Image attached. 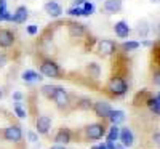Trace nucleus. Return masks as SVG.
Masks as SVG:
<instances>
[{"label": "nucleus", "mask_w": 160, "mask_h": 149, "mask_svg": "<svg viewBox=\"0 0 160 149\" xmlns=\"http://www.w3.org/2000/svg\"><path fill=\"white\" fill-rule=\"evenodd\" d=\"M5 61H7V58H5L3 55H0V66H3V64H5Z\"/></svg>", "instance_id": "obj_36"}, {"label": "nucleus", "mask_w": 160, "mask_h": 149, "mask_svg": "<svg viewBox=\"0 0 160 149\" xmlns=\"http://www.w3.org/2000/svg\"><path fill=\"white\" fill-rule=\"evenodd\" d=\"M55 91H56V87L55 85H43L42 87V95L50 100H53V96H55Z\"/></svg>", "instance_id": "obj_22"}, {"label": "nucleus", "mask_w": 160, "mask_h": 149, "mask_svg": "<svg viewBox=\"0 0 160 149\" xmlns=\"http://www.w3.org/2000/svg\"><path fill=\"white\" fill-rule=\"evenodd\" d=\"M51 149H66L64 146H61V144H56V146H53Z\"/></svg>", "instance_id": "obj_37"}, {"label": "nucleus", "mask_w": 160, "mask_h": 149, "mask_svg": "<svg viewBox=\"0 0 160 149\" xmlns=\"http://www.w3.org/2000/svg\"><path fill=\"white\" fill-rule=\"evenodd\" d=\"M68 15L69 16H83V10H82V7H71L69 10H68Z\"/></svg>", "instance_id": "obj_26"}, {"label": "nucleus", "mask_w": 160, "mask_h": 149, "mask_svg": "<svg viewBox=\"0 0 160 149\" xmlns=\"http://www.w3.org/2000/svg\"><path fill=\"white\" fill-rule=\"evenodd\" d=\"M87 0H74V7H82Z\"/></svg>", "instance_id": "obj_32"}, {"label": "nucleus", "mask_w": 160, "mask_h": 149, "mask_svg": "<svg viewBox=\"0 0 160 149\" xmlns=\"http://www.w3.org/2000/svg\"><path fill=\"white\" fill-rule=\"evenodd\" d=\"M118 136H120V128H118V125H112L111 130H109V133H108V141H117Z\"/></svg>", "instance_id": "obj_21"}, {"label": "nucleus", "mask_w": 160, "mask_h": 149, "mask_svg": "<svg viewBox=\"0 0 160 149\" xmlns=\"http://www.w3.org/2000/svg\"><path fill=\"white\" fill-rule=\"evenodd\" d=\"M98 51H99V55H102V56H111V55H114V53L117 51V44L114 42V40H111V39H102V40H99V44H98Z\"/></svg>", "instance_id": "obj_4"}, {"label": "nucleus", "mask_w": 160, "mask_h": 149, "mask_svg": "<svg viewBox=\"0 0 160 149\" xmlns=\"http://www.w3.org/2000/svg\"><path fill=\"white\" fill-rule=\"evenodd\" d=\"M104 11L108 13H118L120 10H122V0H106L104 5H102Z\"/></svg>", "instance_id": "obj_15"}, {"label": "nucleus", "mask_w": 160, "mask_h": 149, "mask_svg": "<svg viewBox=\"0 0 160 149\" xmlns=\"http://www.w3.org/2000/svg\"><path fill=\"white\" fill-rule=\"evenodd\" d=\"M78 107H82V109H90V107H91V101L90 100H82L78 103Z\"/></svg>", "instance_id": "obj_29"}, {"label": "nucleus", "mask_w": 160, "mask_h": 149, "mask_svg": "<svg viewBox=\"0 0 160 149\" xmlns=\"http://www.w3.org/2000/svg\"><path fill=\"white\" fill-rule=\"evenodd\" d=\"M114 32H115V35H117L118 39H125V37L130 35L131 29H130V26H128L125 21H118V23L114 24Z\"/></svg>", "instance_id": "obj_12"}, {"label": "nucleus", "mask_w": 160, "mask_h": 149, "mask_svg": "<svg viewBox=\"0 0 160 149\" xmlns=\"http://www.w3.org/2000/svg\"><path fill=\"white\" fill-rule=\"evenodd\" d=\"M93 149H108V146H106V144H96V146H93Z\"/></svg>", "instance_id": "obj_33"}, {"label": "nucleus", "mask_w": 160, "mask_h": 149, "mask_svg": "<svg viewBox=\"0 0 160 149\" xmlns=\"http://www.w3.org/2000/svg\"><path fill=\"white\" fill-rule=\"evenodd\" d=\"M108 90H109L111 95H114V96H122V95L127 93L128 85H127L123 77L115 75V77H112L109 82H108Z\"/></svg>", "instance_id": "obj_1"}, {"label": "nucleus", "mask_w": 160, "mask_h": 149, "mask_svg": "<svg viewBox=\"0 0 160 149\" xmlns=\"http://www.w3.org/2000/svg\"><path fill=\"white\" fill-rule=\"evenodd\" d=\"M3 96V93H2V90H0V98H2Z\"/></svg>", "instance_id": "obj_39"}, {"label": "nucleus", "mask_w": 160, "mask_h": 149, "mask_svg": "<svg viewBox=\"0 0 160 149\" xmlns=\"http://www.w3.org/2000/svg\"><path fill=\"white\" fill-rule=\"evenodd\" d=\"M28 138H29V141L35 143V141H37V135H35V133H32V131H28Z\"/></svg>", "instance_id": "obj_31"}, {"label": "nucleus", "mask_w": 160, "mask_h": 149, "mask_svg": "<svg viewBox=\"0 0 160 149\" xmlns=\"http://www.w3.org/2000/svg\"><path fill=\"white\" fill-rule=\"evenodd\" d=\"M40 79H42V77H40L38 72H35V71H24L22 72V80H24V82H28V84L38 82Z\"/></svg>", "instance_id": "obj_18"}, {"label": "nucleus", "mask_w": 160, "mask_h": 149, "mask_svg": "<svg viewBox=\"0 0 160 149\" xmlns=\"http://www.w3.org/2000/svg\"><path fill=\"white\" fill-rule=\"evenodd\" d=\"M68 28H69V35L74 37V39H80V37H83L87 34L85 26L80 24V23H71Z\"/></svg>", "instance_id": "obj_13"}, {"label": "nucleus", "mask_w": 160, "mask_h": 149, "mask_svg": "<svg viewBox=\"0 0 160 149\" xmlns=\"http://www.w3.org/2000/svg\"><path fill=\"white\" fill-rule=\"evenodd\" d=\"M13 98H15V100H16V101H19V100H21V98H22V95H21V93H19V91H16V93H15V95H13Z\"/></svg>", "instance_id": "obj_34"}, {"label": "nucleus", "mask_w": 160, "mask_h": 149, "mask_svg": "<svg viewBox=\"0 0 160 149\" xmlns=\"http://www.w3.org/2000/svg\"><path fill=\"white\" fill-rule=\"evenodd\" d=\"M15 112H16V114H18V117H21V119H24V117H26V111L21 107L19 101H18V103H15Z\"/></svg>", "instance_id": "obj_28"}, {"label": "nucleus", "mask_w": 160, "mask_h": 149, "mask_svg": "<svg viewBox=\"0 0 160 149\" xmlns=\"http://www.w3.org/2000/svg\"><path fill=\"white\" fill-rule=\"evenodd\" d=\"M118 140L123 143L125 147H131L133 143H135V135H133L131 128H128V127L120 128V136H118Z\"/></svg>", "instance_id": "obj_9"}, {"label": "nucleus", "mask_w": 160, "mask_h": 149, "mask_svg": "<svg viewBox=\"0 0 160 149\" xmlns=\"http://www.w3.org/2000/svg\"><path fill=\"white\" fill-rule=\"evenodd\" d=\"M158 84H160V82H158Z\"/></svg>", "instance_id": "obj_41"}, {"label": "nucleus", "mask_w": 160, "mask_h": 149, "mask_svg": "<svg viewBox=\"0 0 160 149\" xmlns=\"http://www.w3.org/2000/svg\"><path fill=\"white\" fill-rule=\"evenodd\" d=\"M35 127H37V133L40 135H47L50 127H51V119L50 116H40L35 122Z\"/></svg>", "instance_id": "obj_10"}, {"label": "nucleus", "mask_w": 160, "mask_h": 149, "mask_svg": "<svg viewBox=\"0 0 160 149\" xmlns=\"http://www.w3.org/2000/svg\"><path fill=\"white\" fill-rule=\"evenodd\" d=\"M85 135L88 140H99L106 135V127L102 124H90L85 128Z\"/></svg>", "instance_id": "obj_3"}, {"label": "nucleus", "mask_w": 160, "mask_h": 149, "mask_svg": "<svg viewBox=\"0 0 160 149\" xmlns=\"http://www.w3.org/2000/svg\"><path fill=\"white\" fill-rule=\"evenodd\" d=\"M15 44V34L8 29H0V48H10Z\"/></svg>", "instance_id": "obj_8"}, {"label": "nucleus", "mask_w": 160, "mask_h": 149, "mask_svg": "<svg viewBox=\"0 0 160 149\" xmlns=\"http://www.w3.org/2000/svg\"><path fill=\"white\" fill-rule=\"evenodd\" d=\"M28 16H29L28 8H26V7H18V8H16V11L13 13L11 21H13V23H16V24H21V23H26Z\"/></svg>", "instance_id": "obj_14"}, {"label": "nucleus", "mask_w": 160, "mask_h": 149, "mask_svg": "<svg viewBox=\"0 0 160 149\" xmlns=\"http://www.w3.org/2000/svg\"><path fill=\"white\" fill-rule=\"evenodd\" d=\"M148 106H149V109H151L154 114H160V93L157 95L155 98H149Z\"/></svg>", "instance_id": "obj_19"}, {"label": "nucleus", "mask_w": 160, "mask_h": 149, "mask_svg": "<svg viewBox=\"0 0 160 149\" xmlns=\"http://www.w3.org/2000/svg\"><path fill=\"white\" fill-rule=\"evenodd\" d=\"M154 140H155V143L160 146V133H155V135H154Z\"/></svg>", "instance_id": "obj_35"}, {"label": "nucleus", "mask_w": 160, "mask_h": 149, "mask_svg": "<svg viewBox=\"0 0 160 149\" xmlns=\"http://www.w3.org/2000/svg\"><path fill=\"white\" fill-rule=\"evenodd\" d=\"M149 2H152V3H160V0H149Z\"/></svg>", "instance_id": "obj_38"}, {"label": "nucleus", "mask_w": 160, "mask_h": 149, "mask_svg": "<svg viewBox=\"0 0 160 149\" xmlns=\"http://www.w3.org/2000/svg\"><path fill=\"white\" fill-rule=\"evenodd\" d=\"M139 42H136V40H128V42H125L122 47H123V50L125 51H133V50H138L139 48Z\"/></svg>", "instance_id": "obj_23"}, {"label": "nucleus", "mask_w": 160, "mask_h": 149, "mask_svg": "<svg viewBox=\"0 0 160 149\" xmlns=\"http://www.w3.org/2000/svg\"><path fill=\"white\" fill-rule=\"evenodd\" d=\"M87 71H88L90 77L98 79V77H99V74H101V67H99L96 63H91V64H88V66H87Z\"/></svg>", "instance_id": "obj_20"}, {"label": "nucleus", "mask_w": 160, "mask_h": 149, "mask_svg": "<svg viewBox=\"0 0 160 149\" xmlns=\"http://www.w3.org/2000/svg\"><path fill=\"white\" fill-rule=\"evenodd\" d=\"M106 146H108V149H122L120 146L115 144V141H108V143H106Z\"/></svg>", "instance_id": "obj_30"}, {"label": "nucleus", "mask_w": 160, "mask_h": 149, "mask_svg": "<svg viewBox=\"0 0 160 149\" xmlns=\"http://www.w3.org/2000/svg\"><path fill=\"white\" fill-rule=\"evenodd\" d=\"M53 101L56 103V106L59 109H66L69 106V95L62 87H56V91H55V96H53Z\"/></svg>", "instance_id": "obj_6"}, {"label": "nucleus", "mask_w": 160, "mask_h": 149, "mask_svg": "<svg viewBox=\"0 0 160 149\" xmlns=\"http://www.w3.org/2000/svg\"><path fill=\"white\" fill-rule=\"evenodd\" d=\"M93 111H95V114L98 117H102V119H108L111 111H112V107L109 103H106V101H96L95 104H93Z\"/></svg>", "instance_id": "obj_7"}, {"label": "nucleus", "mask_w": 160, "mask_h": 149, "mask_svg": "<svg viewBox=\"0 0 160 149\" xmlns=\"http://www.w3.org/2000/svg\"><path fill=\"white\" fill-rule=\"evenodd\" d=\"M26 31H28L29 35H37V34H38V26L29 24V26H26Z\"/></svg>", "instance_id": "obj_27"}, {"label": "nucleus", "mask_w": 160, "mask_h": 149, "mask_svg": "<svg viewBox=\"0 0 160 149\" xmlns=\"http://www.w3.org/2000/svg\"><path fill=\"white\" fill-rule=\"evenodd\" d=\"M3 138L11 143H19L22 138V130L19 125H10L3 130Z\"/></svg>", "instance_id": "obj_5"}, {"label": "nucleus", "mask_w": 160, "mask_h": 149, "mask_svg": "<svg viewBox=\"0 0 160 149\" xmlns=\"http://www.w3.org/2000/svg\"><path fill=\"white\" fill-rule=\"evenodd\" d=\"M111 122H112V125H118L120 122H123L125 120V112L123 111H111V114H109V117H108Z\"/></svg>", "instance_id": "obj_17"}, {"label": "nucleus", "mask_w": 160, "mask_h": 149, "mask_svg": "<svg viewBox=\"0 0 160 149\" xmlns=\"http://www.w3.org/2000/svg\"><path fill=\"white\" fill-rule=\"evenodd\" d=\"M82 10H83V16H90V15H93V13H95V5L87 0V2L82 5Z\"/></svg>", "instance_id": "obj_24"}, {"label": "nucleus", "mask_w": 160, "mask_h": 149, "mask_svg": "<svg viewBox=\"0 0 160 149\" xmlns=\"http://www.w3.org/2000/svg\"><path fill=\"white\" fill-rule=\"evenodd\" d=\"M43 8H45V11L48 13L51 18H58V16L62 15V7H61L58 2H55V0H50V2H47Z\"/></svg>", "instance_id": "obj_11"}, {"label": "nucleus", "mask_w": 160, "mask_h": 149, "mask_svg": "<svg viewBox=\"0 0 160 149\" xmlns=\"http://www.w3.org/2000/svg\"><path fill=\"white\" fill-rule=\"evenodd\" d=\"M71 138H72V133H71L68 128H61V130L56 133L55 141H56L58 144H68V143H71Z\"/></svg>", "instance_id": "obj_16"}, {"label": "nucleus", "mask_w": 160, "mask_h": 149, "mask_svg": "<svg viewBox=\"0 0 160 149\" xmlns=\"http://www.w3.org/2000/svg\"><path fill=\"white\" fill-rule=\"evenodd\" d=\"M11 13L7 10V7H0V23L2 21H11Z\"/></svg>", "instance_id": "obj_25"}, {"label": "nucleus", "mask_w": 160, "mask_h": 149, "mask_svg": "<svg viewBox=\"0 0 160 149\" xmlns=\"http://www.w3.org/2000/svg\"><path fill=\"white\" fill-rule=\"evenodd\" d=\"M158 42H160V39H158Z\"/></svg>", "instance_id": "obj_40"}, {"label": "nucleus", "mask_w": 160, "mask_h": 149, "mask_svg": "<svg viewBox=\"0 0 160 149\" xmlns=\"http://www.w3.org/2000/svg\"><path fill=\"white\" fill-rule=\"evenodd\" d=\"M40 72L50 79H61V67L51 59H45L40 64Z\"/></svg>", "instance_id": "obj_2"}]
</instances>
